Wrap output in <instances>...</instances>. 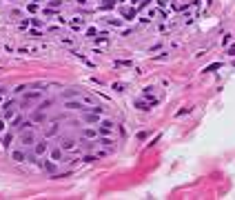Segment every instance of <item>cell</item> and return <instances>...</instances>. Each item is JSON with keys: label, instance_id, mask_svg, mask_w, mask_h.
I'll use <instances>...</instances> for the list:
<instances>
[{"label": "cell", "instance_id": "obj_7", "mask_svg": "<svg viewBox=\"0 0 235 200\" xmlns=\"http://www.w3.org/2000/svg\"><path fill=\"white\" fill-rule=\"evenodd\" d=\"M73 147H76V142H71V140L62 142V149H73Z\"/></svg>", "mask_w": 235, "mask_h": 200}, {"label": "cell", "instance_id": "obj_2", "mask_svg": "<svg viewBox=\"0 0 235 200\" xmlns=\"http://www.w3.org/2000/svg\"><path fill=\"white\" fill-rule=\"evenodd\" d=\"M47 149H49V147H47V142H36V147H34V151L38 153V156H42V153H47Z\"/></svg>", "mask_w": 235, "mask_h": 200}, {"label": "cell", "instance_id": "obj_3", "mask_svg": "<svg viewBox=\"0 0 235 200\" xmlns=\"http://www.w3.org/2000/svg\"><path fill=\"white\" fill-rule=\"evenodd\" d=\"M64 107H69V109H82V102L80 100H67Z\"/></svg>", "mask_w": 235, "mask_h": 200}, {"label": "cell", "instance_id": "obj_6", "mask_svg": "<svg viewBox=\"0 0 235 200\" xmlns=\"http://www.w3.org/2000/svg\"><path fill=\"white\" fill-rule=\"evenodd\" d=\"M84 136H87V138H96L98 131H96V129H84Z\"/></svg>", "mask_w": 235, "mask_h": 200}, {"label": "cell", "instance_id": "obj_4", "mask_svg": "<svg viewBox=\"0 0 235 200\" xmlns=\"http://www.w3.org/2000/svg\"><path fill=\"white\" fill-rule=\"evenodd\" d=\"M11 158L16 162H22V160H25V153H22V151H11Z\"/></svg>", "mask_w": 235, "mask_h": 200}, {"label": "cell", "instance_id": "obj_5", "mask_svg": "<svg viewBox=\"0 0 235 200\" xmlns=\"http://www.w3.org/2000/svg\"><path fill=\"white\" fill-rule=\"evenodd\" d=\"M51 158H53L55 162H60V158H62V153H60V149H53V151H51Z\"/></svg>", "mask_w": 235, "mask_h": 200}, {"label": "cell", "instance_id": "obj_1", "mask_svg": "<svg viewBox=\"0 0 235 200\" xmlns=\"http://www.w3.org/2000/svg\"><path fill=\"white\" fill-rule=\"evenodd\" d=\"M16 116V109H13L11 102H4V120H11Z\"/></svg>", "mask_w": 235, "mask_h": 200}]
</instances>
